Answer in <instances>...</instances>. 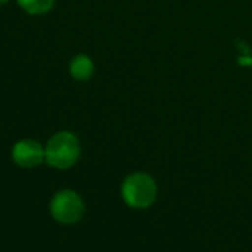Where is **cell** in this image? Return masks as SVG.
<instances>
[{"label":"cell","instance_id":"cell-1","mask_svg":"<svg viewBox=\"0 0 252 252\" xmlns=\"http://www.w3.org/2000/svg\"><path fill=\"white\" fill-rule=\"evenodd\" d=\"M80 142L69 131H59L53 134L44 149V161L58 170L72 167L80 158Z\"/></svg>","mask_w":252,"mask_h":252},{"label":"cell","instance_id":"cell-6","mask_svg":"<svg viewBox=\"0 0 252 252\" xmlns=\"http://www.w3.org/2000/svg\"><path fill=\"white\" fill-rule=\"evenodd\" d=\"M55 0H18V4L30 15H41L53 7Z\"/></svg>","mask_w":252,"mask_h":252},{"label":"cell","instance_id":"cell-7","mask_svg":"<svg viewBox=\"0 0 252 252\" xmlns=\"http://www.w3.org/2000/svg\"><path fill=\"white\" fill-rule=\"evenodd\" d=\"M9 0H0V4H4V3H7Z\"/></svg>","mask_w":252,"mask_h":252},{"label":"cell","instance_id":"cell-2","mask_svg":"<svg viewBox=\"0 0 252 252\" xmlns=\"http://www.w3.org/2000/svg\"><path fill=\"white\" fill-rule=\"evenodd\" d=\"M121 193L128 207L143 210L155 202L157 183L145 173H134L124 180Z\"/></svg>","mask_w":252,"mask_h":252},{"label":"cell","instance_id":"cell-3","mask_svg":"<svg viewBox=\"0 0 252 252\" xmlns=\"http://www.w3.org/2000/svg\"><path fill=\"white\" fill-rule=\"evenodd\" d=\"M52 217L62 224H72L81 220L84 214V202L81 196L69 189L55 193L50 202Z\"/></svg>","mask_w":252,"mask_h":252},{"label":"cell","instance_id":"cell-4","mask_svg":"<svg viewBox=\"0 0 252 252\" xmlns=\"http://www.w3.org/2000/svg\"><path fill=\"white\" fill-rule=\"evenodd\" d=\"M12 159L22 168H34L44 161V148L31 139L19 140L12 149Z\"/></svg>","mask_w":252,"mask_h":252},{"label":"cell","instance_id":"cell-5","mask_svg":"<svg viewBox=\"0 0 252 252\" xmlns=\"http://www.w3.org/2000/svg\"><path fill=\"white\" fill-rule=\"evenodd\" d=\"M69 74L77 81H86L94 74V63L87 55H77L69 62Z\"/></svg>","mask_w":252,"mask_h":252}]
</instances>
